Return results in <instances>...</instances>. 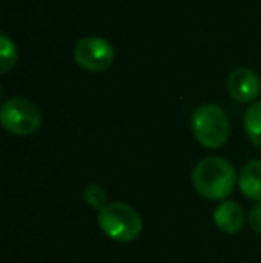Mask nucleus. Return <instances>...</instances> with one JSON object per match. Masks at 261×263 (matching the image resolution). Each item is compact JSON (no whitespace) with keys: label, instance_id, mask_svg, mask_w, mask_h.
I'll list each match as a JSON object with an SVG mask.
<instances>
[{"label":"nucleus","instance_id":"f257e3e1","mask_svg":"<svg viewBox=\"0 0 261 263\" xmlns=\"http://www.w3.org/2000/svg\"><path fill=\"white\" fill-rule=\"evenodd\" d=\"M192 183L198 195L209 201H227L238 183L234 166L220 156L204 158L192 172Z\"/></svg>","mask_w":261,"mask_h":263},{"label":"nucleus","instance_id":"f03ea898","mask_svg":"<svg viewBox=\"0 0 261 263\" xmlns=\"http://www.w3.org/2000/svg\"><path fill=\"white\" fill-rule=\"evenodd\" d=\"M97 224L108 238L120 243L136 240L143 231V218L126 202H109L97 211Z\"/></svg>","mask_w":261,"mask_h":263},{"label":"nucleus","instance_id":"7ed1b4c3","mask_svg":"<svg viewBox=\"0 0 261 263\" xmlns=\"http://www.w3.org/2000/svg\"><path fill=\"white\" fill-rule=\"evenodd\" d=\"M192 131L206 149H218L229 140V118L218 104H200L192 115Z\"/></svg>","mask_w":261,"mask_h":263},{"label":"nucleus","instance_id":"20e7f679","mask_svg":"<svg viewBox=\"0 0 261 263\" xmlns=\"http://www.w3.org/2000/svg\"><path fill=\"white\" fill-rule=\"evenodd\" d=\"M0 120L9 133L18 136L32 135L42 125V111L36 102L25 97H9L0 107Z\"/></svg>","mask_w":261,"mask_h":263},{"label":"nucleus","instance_id":"39448f33","mask_svg":"<svg viewBox=\"0 0 261 263\" xmlns=\"http://www.w3.org/2000/svg\"><path fill=\"white\" fill-rule=\"evenodd\" d=\"M77 63L88 70H104L115 59V49L104 36H84L73 47Z\"/></svg>","mask_w":261,"mask_h":263},{"label":"nucleus","instance_id":"423d86ee","mask_svg":"<svg viewBox=\"0 0 261 263\" xmlns=\"http://www.w3.org/2000/svg\"><path fill=\"white\" fill-rule=\"evenodd\" d=\"M227 90L236 101L249 102L256 99L261 91V79L252 68L238 66L227 76Z\"/></svg>","mask_w":261,"mask_h":263},{"label":"nucleus","instance_id":"0eeeda50","mask_svg":"<svg viewBox=\"0 0 261 263\" xmlns=\"http://www.w3.org/2000/svg\"><path fill=\"white\" fill-rule=\"evenodd\" d=\"M213 220L222 233L236 235L244 229L247 217L244 213V208L236 201H222L213 211Z\"/></svg>","mask_w":261,"mask_h":263},{"label":"nucleus","instance_id":"6e6552de","mask_svg":"<svg viewBox=\"0 0 261 263\" xmlns=\"http://www.w3.org/2000/svg\"><path fill=\"white\" fill-rule=\"evenodd\" d=\"M238 186L247 199L261 202V159H251L238 174Z\"/></svg>","mask_w":261,"mask_h":263},{"label":"nucleus","instance_id":"1a4fd4ad","mask_svg":"<svg viewBox=\"0 0 261 263\" xmlns=\"http://www.w3.org/2000/svg\"><path fill=\"white\" fill-rule=\"evenodd\" d=\"M245 133H247L249 140L254 143L256 147L261 149V101L254 102L247 107L244 118Z\"/></svg>","mask_w":261,"mask_h":263},{"label":"nucleus","instance_id":"9d476101","mask_svg":"<svg viewBox=\"0 0 261 263\" xmlns=\"http://www.w3.org/2000/svg\"><path fill=\"white\" fill-rule=\"evenodd\" d=\"M83 199L91 210H97V211H101L106 204H109L108 192L104 190V186H101V184H97V183H91L84 188Z\"/></svg>","mask_w":261,"mask_h":263},{"label":"nucleus","instance_id":"9b49d317","mask_svg":"<svg viewBox=\"0 0 261 263\" xmlns=\"http://www.w3.org/2000/svg\"><path fill=\"white\" fill-rule=\"evenodd\" d=\"M0 52H2L0 54V58H2V72H7L16 61V45L6 32L0 34Z\"/></svg>","mask_w":261,"mask_h":263},{"label":"nucleus","instance_id":"f8f14e48","mask_svg":"<svg viewBox=\"0 0 261 263\" xmlns=\"http://www.w3.org/2000/svg\"><path fill=\"white\" fill-rule=\"evenodd\" d=\"M247 222L256 235H261V202L254 204L247 215Z\"/></svg>","mask_w":261,"mask_h":263}]
</instances>
